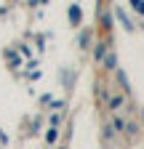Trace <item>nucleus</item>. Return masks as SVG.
Segmentation results:
<instances>
[{
	"label": "nucleus",
	"mask_w": 144,
	"mask_h": 149,
	"mask_svg": "<svg viewBox=\"0 0 144 149\" xmlns=\"http://www.w3.org/2000/svg\"><path fill=\"white\" fill-rule=\"evenodd\" d=\"M134 6H136V11H141V13H144V3H141V0H136Z\"/></svg>",
	"instance_id": "nucleus-2"
},
{
	"label": "nucleus",
	"mask_w": 144,
	"mask_h": 149,
	"mask_svg": "<svg viewBox=\"0 0 144 149\" xmlns=\"http://www.w3.org/2000/svg\"><path fill=\"white\" fill-rule=\"evenodd\" d=\"M69 19H72V22H78V19H80V8H78V6L69 8Z\"/></svg>",
	"instance_id": "nucleus-1"
}]
</instances>
